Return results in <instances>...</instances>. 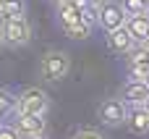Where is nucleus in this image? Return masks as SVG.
Masks as SVG:
<instances>
[{
	"mask_svg": "<svg viewBox=\"0 0 149 139\" xmlns=\"http://www.w3.org/2000/svg\"><path fill=\"white\" fill-rule=\"evenodd\" d=\"M31 139H47V134H42V137H31Z\"/></svg>",
	"mask_w": 149,
	"mask_h": 139,
	"instance_id": "4be33fe9",
	"label": "nucleus"
},
{
	"mask_svg": "<svg viewBox=\"0 0 149 139\" xmlns=\"http://www.w3.org/2000/svg\"><path fill=\"white\" fill-rule=\"evenodd\" d=\"M120 3H123V8H126L128 16H136V13L149 11V0H120Z\"/></svg>",
	"mask_w": 149,
	"mask_h": 139,
	"instance_id": "dca6fc26",
	"label": "nucleus"
},
{
	"mask_svg": "<svg viewBox=\"0 0 149 139\" xmlns=\"http://www.w3.org/2000/svg\"><path fill=\"white\" fill-rule=\"evenodd\" d=\"M126 8L120 0H105L100 8H97V26L102 32H110V29H118V26H126Z\"/></svg>",
	"mask_w": 149,
	"mask_h": 139,
	"instance_id": "39448f33",
	"label": "nucleus"
},
{
	"mask_svg": "<svg viewBox=\"0 0 149 139\" xmlns=\"http://www.w3.org/2000/svg\"><path fill=\"white\" fill-rule=\"evenodd\" d=\"M13 108H16V95H13L8 87L0 84V121L8 118V116L13 113Z\"/></svg>",
	"mask_w": 149,
	"mask_h": 139,
	"instance_id": "2eb2a0df",
	"label": "nucleus"
},
{
	"mask_svg": "<svg viewBox=\"0 0 149 139\" xmlns=\"http://www.w3.org/2000/svg\"><path fill=\"white\" fill-rule=\"evenodd\" d=\"M0 5H3V0H0Z\"/></svg>",
	"mask_w": 149,
	"mask_h": 139,
	"instance_id": "393cba45",
	"label": "nucleus"
},
{
	"mask_svg": "<svg viewBox=\"0 0 149 139\" xmlns=\"http://www.w3.org/2000/svg\"><path fill=\"white\" fill-rule=\"evenodd\" d=\"M0 34H3V45L8 47H26L34 37V26L29 24L26 16L21 18H8V21H0Z\"/></svg>",
	"mask_w": 149,
	"mask_h": 139,
	"instance_id": "f03ea898",
	"label": "nucleus"
},
{
	"mask_svg": "<svg viewBox=\"0 0 149 139\" xmlns=\"http://www.w3.org/2000/svg\"><path fill=\"white\" fill-rule=\"evenodd\" d=\"M71 3H79V5H84V3H86V0H71Z\"/></svg>",
	"mask_w": 149,
	"mask_h": 139,
	"instance_id": "412c9836",
	"label": "nucleus"
},
{
	"mask_svg": "<svg viewBox=\"0 0 149 139\" xmlns=\"http://www.w3.org/2000/svg\"><path fill=\"white\" fill-rule=\"evenodd\" d=\"M92 29H94V24L76 21V24H68V26H63V34H65L68 39H76V42H81V39H86V37L92 34Z\"/></svg>",
	"mask_w": 149,
	"mask_h": 139,
	"instance_id": "4468645a",
	"label": "nucleus"
},
{
	"mask_svg": "<svg viewBox=\"0 0 149 139\" xmlns=\"http://www.w3.org/2000/svg\"><path fill=\"white\" fill-rule=\"evenodd\" d=\"M141 79H144V81H147V84H149V68H147V71H144V74H141Z\"/></svg>",
	"mask_w": 149,
	"mask_h": 139,
	"instance_id": "aec40b11",
	"label": "nucleus"
},
{
	"mask_svg": "<svg viewBox=\"0 0 149 139\" xmlns=\"http://www.w3.org/2000/svg\"><path fill=\"white\" fill-rule=\"evenodd\" d=\"M105 45H107V50H110L113 55H128L136 42H134V37L128 34L126 26H118V29L105 32Z\"/></svg>",
	"mask_w": 149,
	"mask_h": 139,
	"instance_id": "6e6552de",
	"label": "nucleus"
},
{
	"mask_svg": "<svg viewBox=\"0 0 149 139\" xmlns=\"http://www.w3.org/2000/svg\"><path fill=\"white\" fill-rule=\"evenodd\" d=\"M147 108H149V105H147Z\"/></svg>",
	"mask_w": 149,
	"mask_h": 139,
	"instance_id": "a878e982",
	"label": "nucleus"
},
{
	"mask_svg": "<svg viewBox=\"0 0 149 139\" xmlns=\"http://www.w3.org/2000/svg\"><path fill=\"white\" fill-rule=\"evenodd\" d=\"M128 105L120 100V97H105L100 100L97 105V121L107 129H118V126H126L128 121Z\"/></svg>",
	"mask_w": 149,
	"mask_h": 139,
	"instance_id": "20e7f679",
	"label": "nucleus"
},
{
	"mask_svg": "<svg viewBox=\"0 0 149 139\" xmlns=\"http://www.w3.org/2000/svg\"><path fill=\"white\" fill-rule=\"evenodd\" d=\"M50 110V95L42 87H24L16 95V108L13 113H37V116H47Z\"/></svg>",
	"mask_w": 149,
	"mask_h": 139,
	"instance_id": "7ed1b4c3",
	"label": "nucleus"
},
{
	"mask_svg": "<svg viewBox=\"0 0 149 139\" xmlns=\"http://www.w3.org/2000/svg\"><path fill=\"white\" fill-rule=\"evenodd\" d=\"M126 126H128L131 134H139V137L149 134V108H147V105H141V108H131V110H128V121H126Z\"/></svg>",
	"mask_w": 149,
	"mask_h": 139,
	"instance_id": "f8f14e48",
	"label": "nucleus"
},
{
	"mask_svg": "<svg viewBox=\"0 0 149 139\" xmlns=\"http://www.w3.org/2000/svg\"><path fill=\"white\" fill-rule=\"evenodd\" d=\"M102 3H105V0H86V3H84V5H89V8H94V11H97V8H100V5H102Z\"/></svg>",
	"mask_w": 149,
	"mask_h": 139,
	"instance_id": "6ab92c4d",
	"label": "nucleus"
},
{
	"mask_svg": "<svg viewBox=\"0 0 149 139\" xmlns=\"http://www.w3.org/2000/svg\"><path fill=\"white\" fill-rule=\"evenodd\" d=\"M0 47H3V34H0Z\"/></svg>",
	"mask_w": 149,
	"mask_h": 139,
	"instance_id": "b1692460",
	"label": "nucleus"
},
{
	"mask_svg": "<svg viewBox=\"0 0 149 139\" xmlns=\"http://www.w3.org/2000/svg\"><path fill=\"white\" fill-rule=\"evenodd\" d=\"M128 108H141V105H149V84L144 79H126L123 87H120V95H118Z\"/></svg>",
	"mask_w": 149,
	"mask_h": 139,
	"instance_id": "0eeeda50",
	"label": "nucleus"
},
{
	"mask_svg": "<svg viewBox=\"0 0 149 139\" xmlns=\"http://www.w3.org/2000/svg\"><path fill=\"white\" fill-rule=\"evenodd\" d=\"M126 29L134 37V42H149V11L128 16L126 18Z\"/></svg>",
	"mask_w": 149,
	"mask_h": 139,
	"instance_id": "9b49d317",
	"label": "nucleus"
},
{
	"mask_svg": "<svg viewBox=\"0 0 149 139\" xmlns=\"http://www.w3.org/2000/svg\"><path fill=\"white\" fill-rule=\"evenodd\" d=\"M55 21L58 26H68V24H76V21H84V5L79 3H71V0H63L55 5Z\"/></svg>",
	"mask_w": 149,
	"mask_h": 139,
	"instance_id": "9d476101",
	"label": "nucleus"
},
{
	"mask_svg": "<svg viewBox=\"0 0 149 139\" xmlns=\"http://www.w3.org/2000/svg\"><path fill=\"white\" fill-rule=\"evenodd\" d=\"M71 71V55L65 50H47L39 58V79L47 84H58Z\"/></svg>",
	"mask_w": 149,
	"mask_h": 139,
	"instance_id": "f257e3e1",
	"label": "nucleus"
},
{
	"mask_svg": "<svg viewBox=\"0 0 149 139\" xmlns=\"http://www.w3.org/2000/svg\"><path fill=\"white\" fill-rule=\"evenodd\" d=\"M73 139H105L97 129H79L76 134H73Z\"/></svg>",
	"mask_w": 149,
	"mask_h": 139,
	"instance_id": "a211bd4d",
	"label": "nucleus"
},
{
	"mask_svg": "<svg viewBox=\"0 0 149 139\" xmlns=\"http://www.w3.org/2000/svg\"><path fill=\"white\" fill-rule=\"evenodd\" d=\"M0 139H24L13 124H0Z\"/></svg>",
	"mask_w": 149,
	"mask_h": 139,
	"instance_id": "f3484780",
	"label": "nucleus"
},
{
	"mask_svg": "<svg viewBox=\"0 0 149 139\" xmlns=\"http://www.w3.org/2000/svg\"><path fill=\"white\" fill-rule=\"evenodd\" d=\"M8 118H10V124L18 129V134L24 139L47 134V118L45 116H37V113H10Z\"/></svg>",
	"mask_w": 149,
	"mask_h": 139,
	"instance_id": "423d86ee",
	"label": "nucleus"
},
{
	"mask_svg": "<svg viewBox=\"0 0 149 139\" xmlns=\"http://www.w3.org/2000/svg\"><path fill=\"white\" fill-rule=\"evenodd\" d=\"M126 60H128V74L141 79V74L149 68V42H136L126 55Z\"/></svg>",
	"mask_w": 149,
	"mask_h": 139,
	"instance_id": "1a4fd4ad",
	"label": "nucleus"
},
{
	"mask_svg": "<svg viewBox=\"0 0 149 139\" xmlns=\"http://www.w3.org/2000/svg\"><path fill=\"white\" fill-rule=\"evenodd\" d=\"M50 3H52V5H58V3H63V0H50Z\"/></svg>",
	"mask_w": 149,
	"mask_h": 139,
	"instance_id": "5701e85b",
	"label": "nucleus"
},
{
	"mask_svg": "<svg viewBox=\"0 0 149 139\" xmlns=\"http://www.w3.org/2000/svg\"><path fill=\"white\" fill-rule=\"evenodd\" d=\"M21 16H26V0H3V5H0V21L21 18Z\"/></svg>",
	"mask_w": 149,
	"mask_h": 139,
	"instance_id": "ddd939ff",
	"label": "nucleus"
}]
</instances>
